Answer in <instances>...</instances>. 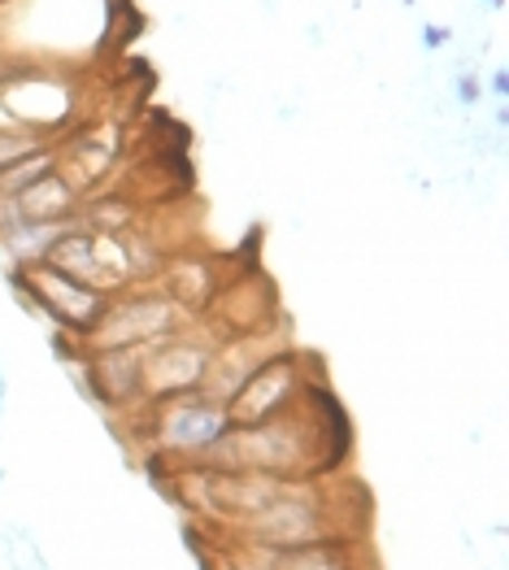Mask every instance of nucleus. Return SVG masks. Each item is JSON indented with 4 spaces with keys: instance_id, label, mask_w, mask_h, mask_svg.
<instances>
[{
    "instance_id": "1",
    "label": "nucleus",
    "mask_w": 509,
    "mask_h": 570,
    "mask_svg": "<svg viewBox=\"0 0 509 570\" xmlns=\"http://www.w3.org/2000/svg\"><path fill=\"white\" fill-rule=\"evenodd\" d=\"M239 535H248V544L257 553H292V549H314V544H344L340 531L331 523V505L314 488L301 483H283L271 505H262L257 514L232 523Z\"/></svg>"
},
{
    "instance_id": "2",
    "label": "nucleus",
    "mask_w": 509,
    "mask_h": 570,
    "mask_svg": "<svg viewBox=\"0 0 509 570\" xmlns=\"http://www.w3.org/2000/svg\"><path fill=\"white\" fill-rule=\"evenodd\" d=\"M184 323H187V309L175 305L166 292L109 296V305L96 318L88 344L92 348H139V344H157L166 335H179Z\"/></svg>"
},
{
    "instance_id": "3",
    "label": "nucleus",
    "mask_w": 509,
    "mask_h": 570,
    "mask_svg": "<svg viewBox=\"0 0 509 570\" xmlns=\"http://www.w3.org/2000/svg\"><path fill=\"white\" fill-rule=\"evenodd\" d=\"M232 428L227 405L200 396V392H184L170 401H157L153 410V440L161 453H179V458H205Z\"/></svg>"
},
{
    "instance_id": "4",
    "label": "nucleus",
    "mask_w": 509,
    "mask_h": 570,
    "mask_svg": "<svg viewBox=\"0 0 509 570\" xmlns=\"http://www.w3.org/2000/svg\"><path fill=\"white\" fill-rule=\"evenodd\" d=\"M209 353L214 344L205 340H187L184 332L166 335L157 344H144V362H139V396L144 401H170V396H184L196 392L205 371H209Z\"/></svg>"
},
{
    "instance_id": "5",
    "label": "nucleus",
    "mask_w": 509,
    "mask_h": 570,
    "mask_svg": "<svg viewBox=\"0 0 509 570\" xmlns=\"http://www.w3.org/2000/svg\"><path fill=\"white\" fill-rule=\"evenodd\" d=\"M18 284L31 292V305H40L52 323L70 327L75 335H92L96 318H100V314H105V305H109V296H105V292H96V287L79 284V279L61 275V271H52L48 262H31V266H22Z\"/></svg>"
},
{
    "instance_id": "6",
    "label": "nucleus",
    "mask_w": 509,
    "mask_h": 570,
    "mask_svg": "<svg viewBox=\"0 0 509 570\" xmlns=\"http://www.w3.org/2000/svg\"><path fill=\"white\" fill-rule=\"evenodd\" d=\"M305 387H310V383L301 375L296 357H292V353H275V357L262 362V366L253 371V380L244 383L232 401H227V419H232V428L266 423V419H275L283 410H292Z\"/></svg>"
},
{
    "instance_id": "7",
    "label": "nucleus",
    "mask_w": 509,
    "mask_h": 570,
    "mask_svg": "<svg viewBox=\"0 0 509 570\" xmlns=\"http://www.w3.org/2000/svg\"><path fill=\"white\" fill-rule=\"evenodd\" d=\"M13 209H18L22 223H75L79 209H84V196L70 188L57 170H48L40 184H31L13 200Z\"/></svg>"
},
{
    "instance_id": "8",
    "label": "nucleus",
    "mask_w": 509,
    "mask_h": 570,
    "mask_svg": "<svg viewBox=\"0 0 509 570\" xmlns=\"http://www.w3.org/2000/svg\"><path fill=\"white\" fill-rule=\"evenodd\" d=\"M139 362H144V344L139 348H96L92 357V380L96 396L105 405H127L139 396Z\"/></svg>"
},
{
    "instance_id": "9",
    "label": "nucleus",
    "mask_w": 509,
    "mask_h": 570,
    "mask_svg": "<svg viewBox=\"0 0 509 570\" xmlns=\"http://www.w3.org/2000/svg\"><path fill=\"white\" fill-rule=\"evenodd\" d=\"M48 170H57V148L52 144L36 148L31 157H22V161H13V166L0 170V200H18L31 184H40Z\"/></svg>"
},
{
    "instance_id": "10",
    "label": "nucleus",
    "mask_w": 509,
    "mask_h": 570,
    "mask_svg": "<svg viewBox=\"0 0 509 570\" xmlns=\"http://www.w3.org/2000/svg\"><path fill=\"white\" fill-rule=\"evenodd\" d=\"M271 570H349L344 544H314V549H292V553H266Z\"/></svg>"
},
{
    "instance_id": "11",
    "label": "nucleus",
    "mask_w": 509,
    "mask_h": 570,
    "mask_svg": "<svg viewBox=\"0 0 509 570\" xmlns=\"http://www.w3.org/2000/svg\"><path fill=\"white\" fill-rule=\"evenodd\" d=\"M45 136H31V131H18V127H0V170L31 157L36 148H45Z\"/></svg>"
},
{
    "instance_id": "12",
    "label": "nucleus",
    "mask_w": 509,
    "mask_h": 570,
    "mask_svg": "<svg viewBox=\"0 0 509 570\" xmlns=\"http://www.w3.org/2000/svg\"><path fill=\"white\" fill-rule=\"evenodd\" d=\"M479 96H483L479 75H462V79H458V100H462V105H479Z\"/></svg>"
},
{
    "instance_id": "13",
    "label": "nucleus",
    "mask_w": 509,
    "mask_h": 570,
    "mask_svg": "<svg viewBox=\"0 0 509 570\" xmlns=\"http://www.w3.org/2000/svg\"><path fill=\"white\" fill-rule=\"evenodd\" d=\"M422 45H427V48L449 45V31H444V27H427V31H422Z\"/></svg>"
},
{
    "instance_id": "14",
    "label": "nucleus",
    "mask_w": 509,
    "mask_h": 570,
    "mask_svg": "<svg viewBox=\"0 0 509 570\" xmlns=\"http://www.w3.org/2000/svg\"><path fill=\"white\" fill-rule=\"evenodd\" d=\"M492 96H497V100H506V96H509V75H506V70H497V75H492Z\"/></svg>"
},
{
    "instance_id": "15",
    "label": "nucleus",
    "mask_w": 509,
    "mask_h": 570,
    "mask_svg": "<svg viewBox=\"0 0 509 570\" xmlns=\"http://www.w3.org/2000/svg\"><path fill=\"white\" fill-rule=\"evenodd\" d=\"M223 570H271V567H266V553H257V562H244L239 558V562H227Z\"/></svg>"
},
{
    "instance_id": "16",
    "label": "nucleus",
    "mask_w": 509,
    "mask_h": 570,
    "mask_svg": "<svg viewBox=\"0 0 509 570\" xmlns=\"http://www.w3.org/2000/svg\"><path fill=\"white\" fill-rule=\"evenodd\" d=\"M0 410H4V371H0Z\"/></svg>"
},
{
    "instance_id": "17",
    "label": "nucleus",
    "mask_w": 509,
    "mask_h": 570,
    "mask_svg": "<svg viewBox=\"0 0 509 570\" xmlns=\"http://www.w3.org/2000/svg\"><path fill=\"white\" fill-rule=\"evenodd\" d=\"M492 4H501V0H492Z\"/></svg>"
}]
</instances>
